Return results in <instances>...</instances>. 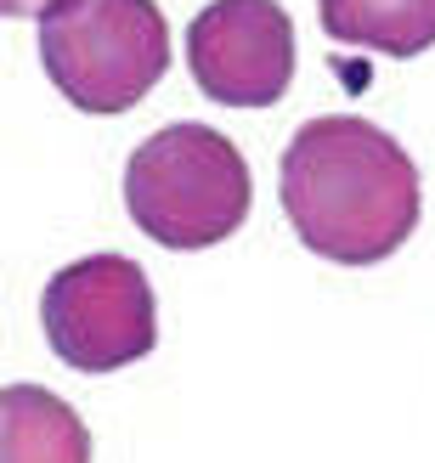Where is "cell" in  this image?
I'll list each match as a JSON object with an SVG mask.
<instances>
[{
    "mask_svg": "<svg viewBox=\"0 0 435 463\" xmlns=\"http://www.w3.org/2000/svg\"><path fill=\"white\" fill-rule=\"evenodd\" d=\"M283 215L311 254L334 266H379L413 238L424 187L391 130L356 113L306 119L278 170Z\"/></svg>",
    "mask_w": 435,
    "mask_h": 463,
    "instance_id": "1",
    "label": "cell"
},
{
    "mask_svg": "<svg viewBox=\"0 0 435 463\" xmlns=\"http://www.w3.org/2000/svg\"><path fill=\"white\" fill-rule=\"evenodd\" d=\"M255 181L243 153L210 125L153 130L125 165V210L158 249H210L249 221Z\"/></svg>",
    "mask_w": 435,
    "mask_h": 463,
    "instance_id": "2",
    "label": "cell"
},
{
    "mask_svg": "<svg viewBox=\"0 0 435 463\" xmlns=\"http://www.w3.org/2000/svg\"><path fill=\"white\" fill-rule=\"evenodd\" d=\"M40 62L80 113H125L170 68L165 12L153 0H57L40 17Z\"/></svg>",
    "mask_w": 435,
    "mask_h": 463,
    "instance_id": "3",
    "label": "cell"
},
{
    "mask_svg": "<svg viewBox=\"0 0 435 463\" xmlns=\"http://www.w3.org/2000/svg\"><path fill=\"white\" fill-rule=\"evenodd\" d=\"M40 328L52 351L80 373H113L153 356L158 299L147 271L125 254H85L62 266L40 294Z\"/></svg>",
    "mask_w": 435,
    "mask_h": 463,
    "instance_id": "4",
    "label": "cell"
},
{
    "mask_svg": "<svg viewBox=\"0 0 435 463\" xmlns=\"http://www.w3.org/2000/svg\"><path fill=\"white\" fill-rule=\"evenodd\" d=\"M187 68L221 108H271L294 80V23L278 0H210L187 29Z\"/></svg>",
    "mask_w": 435,
    "mask_h": 463,
    "instance_id": "5",
    "label": "cell"
},
{
    "mask_svg": "<svg viewBox=\"0 0 435 463\" xmlns=\"http://www.w3.org/2000/svg\"><path fill=\"white\" fill-rule=\"evenodd\" d=\"M0 463H90V430L40 384L0 390Z\"/></svg>",
    "mask_w": 435,
    "mask_h": 463,
    "instance_id": "6",
    "label": "cell"
},
{
    "mask_svg": "<svg viewBox=\"0 0 435 463\" xmlns=\"http://www.w3.org/2000/svg\"><path fill=\"white\" fill-rule=\"evenodd\" d=\"M323 34L384 57H419L435 45V0H317Z\"/></svg>",
    "mask_w": 435,
    "mask_h": 463,
    "instance_id": "7",
    "label": "cell"
},
{
    "mask_svg": "<svg viewBox=\"0 0 435 463\" xmlns=\"http://www.w3.org/2000/svg\"><path fill=\"white\" fill-rule=\"evenodd\" d=\"M52 6H57V0H0V12H6V17H45Z\"/></svg>",
    "mask_w": 435,
    "mask_h": 463,
    "instance_id": "8",
    "label": "cell"
}]
</instances>
